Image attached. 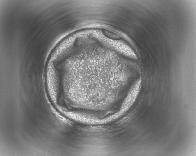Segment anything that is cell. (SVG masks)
I'll return each instance as SVG.
<instances>
[{
	"mask_svg": "<svg viewBox=\"0 0 196 156\" xmlns=\"http://www.w3.org/2000/svg\"><path fill=\"white\" fill-rule=\"evenodd\" d=\"M141 82V80L140 78L137 80L131 88L123 104L122 110L124 111L127 110L135 101L139 91Z\"/></svg>",
	"mask_w": 196,
	"mask_h": 156,
	"instance_id": "1",
	"label": "cell"
}]
</instances>
